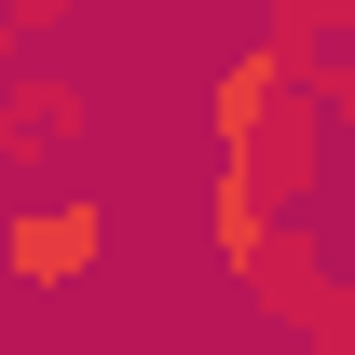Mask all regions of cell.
<instances>
[{
    "label": "cell",
    "instance_id": "6da1fadb",
    "mask_svg": "<svg viewBox=\"0 0 355 355\" xmlns=\"http://www.w3.org/2000/svg\"><path fill=\"white\" fill-rule=\"evenodd\" d=\"M328 150H342V123H328V110H314V96L287 83V96L260 110V123H246V137L219 150V164L246 178L260 205H314V191H328Z\"/></svg>",
    "mask_w": 355,
    "mask_h": 355
},
{
    "label": "cell",
    "instance_id": "7a4b0ae2",
    "mask_svg": "<svg viewBox=\"0 0 355 355\" xmlns=\"http://www.w3.org/2000/svg\"><path fill=\"white\" fill-rule=\"evenodd\" d=\"M96 260H110V191H42V205L0 219V273L14 287H83Z\"/></svg>",
    "mask_w": 355,
    "mask_h": 355
},
{
    "label": "cell",
    "instance_id": "3957f363",
    "mask_svg": "<svg viewBox=\"0 0 355 355\" xmlns=\"http://www.w3.org/2000/svg\"><path fill=\"white\" fill-rule=\"evenodd\" d=\"M287 69H301V55H287V42H246V55H232V69H219V83H205V137H219V150H232V137H246V123H260V110H273V96H287Z\"/></svg>",
    "mask_w": 355,
    "mask_h": 355
},
{
    "label": "cell",
    "instance_id": "277c9868",
    "mask_svg": "<svg viewBox=\"0 0 355 355\" xmlns=\"http://www.w3.org/2000/svg\"><path fill=\"white\" fill-rule=\"evenodd\" d=\"M273 232H287V205H260V191H246L232 164L205 178V246H219V273H232V287H246V260H260Z\"/></svg>",
    "mask_w": 355,
    "mask_h": 355
},
{
    "label": "cell",
    "instance_id": "5b68a950",
    "mask_svg": "<svg viewBox=\"0 0 355 355\" xmlns=\"http://www.w3.org/2000/svg\"><path fill=\"white\" fill-rule=\"evenodd\" d=\"M83 123H96V110H83L69 83H14V96H0V150H14V164H42V150H69Z\"/></svg>",
    "mask_w": 355,
    "mask_h": 355
},
{
    "label": "cell",
    "instance_id": "8992f818",
    "mask_svg": "<svg viewBox=\"0 0 355 355\" xmlns=\"http://www.w3.org/2000/svg\"><path fill=\"white\" fill-rule=\"evenodd\" d=\"M69 14H83V0H0V42L28 55V42H42V28H69Z\"/></svg>",
    "mask_w": 355,
    "mask_h": 355
},
{
    "label": "cell",
    "instance_id": "52a82bcc",
    "mask_svg": "<svg viewBox=\"0 0 355 355\" xmlns=\"http://www.w3.org/2000/svg\"><path fill=\"white\" fill-rule=\"evenodd\" d=\"M164 14H232V0H164Z\"/></svg>",
    "mask_w": 355,
    "mask_h": 355
},
{
    "label": "cell",
    "instance_id": "ba28073f",
    "mask_svg": "<svg viewBox=\"0 0 355 355\" xmlns=\"http://www.w3.org/2000/svg\"><path fill=\"white\" fill-rule=\"evenodd\" d=\"M0 55H14V42H0Z\"/></svg>",
    "mask_w": 355,
    "mask_h": 355
}]
</instances>
